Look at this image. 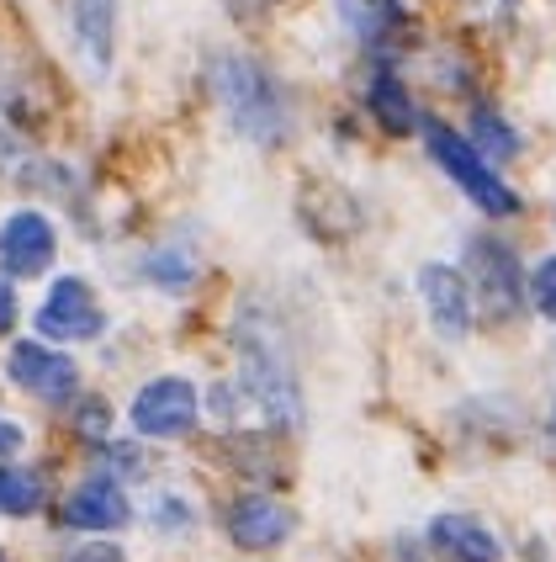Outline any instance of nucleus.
<instances>
[{"label":"nucleus","mask_w":556,"mask_h":562,"mask_svg":"<svg viewBox=\"0 0 556 562\" xmlns=\"http://www.w3.org/2000/svg\"><path fill=\"white\" fill-rule=\"evenodd\" d=\"M234 345H239V382H245V393L265 408L271 425L297 430L303 425V382H297V367L286 356L276 318L260 308V303H249L234 318Z\"/></svg>","instance_id":"nucleus-1"},{"label":"nucleus","mask_w":556,"mask_h":562,"mask_svg":"<svg viewBox=\"0 0 556 562\" xmlns=\"http://www.w3.org/2000/svg\"><path fill=\"white\" fill-rule=\"evenodd\" d=\"M213 95L228 112V123L245 133L249 144H281L292 133V106L281 80L254 64L249 54H217L213 59Z\"/></svg>","instance_id":"nucleus-2"},{"label":"nucleus","mask_w":556,"mask_h":562,"mask_svg":"<svg viewBox=\"0 0 556 562\" xmlns=\"http://www.w3.org/2000/svg\"><path fill=\"white\" fill-rule=\"evenodd\" d=\"M424 144H430V155L434 165L456 181V187L488 213V218H514L520 213V196L509 191V181L493 170V159H483L477 155V144L472 138H462V133H451L445 123H424Z\"/></svg>","instance_id":"nucleus-3"},{"label":"nucleus","mask_w":556,"mask_h":562,"mask_svg":"<svg viewBox=\"0 0 556 562\" xmlns=\"http://www.w3.org/2000/svg\"><path fill=\"white\" fill-rule=\"evenodd\" d=\"M466 277L477 286V303L493 313V318H514L525 308V271H520V255L509 250L493 234H477L466 245Z\"/></svg>","instance_id":"nucleus-4"},{"label":"nucleus","mask_w":556,"mask_h":562,"mask_svg":"<svg viewBox=\"0 0 556 562\" xmlns=\"http://www.w3.org/2000/svg\"><path fill=\"white\" fill-rule=\"evenodd\" d=\"M196 414H202V398L185 376H155L138 387V398L127 408L133 430L149 440H181L196 430Z\"/></svg>","instance_id":"nucleus-5"},{"label":"nucleus","mask_w":556,"mask_h":562,"mask_svg":"<svg viewBox=\"0 0 556 562\" xmlns=\"http://www.w3.org/2000/svg\"><path fill=\"white\" fill-rule=\"evenodd\" d=\"M37 329H43L48 340L80 345V340H95V335L106 329V313L95 308V297H91L86 281L64 277L48 286V297H43V308H37Z\"/></svg>","instance_id":"nucleus-6"},{"label":"nucleus","mask_w":556,"mask_h":562,"mask_svg":"<svg viewBox=\"0 0 556 562\" xmlns=\"http://www.w3.org/2000/svg\"><path fill=\"white\" fill-rule=\"evenodd\" d=\"M419 297H424L434 335L445 345H462L472 335V286H466V277L456 266L424 260L419 266Z\"/></svg>","instance_id":"nucleus-7"},{"label":"nucleus","mask_w":556,"mask_h":562,"mask_svg":"<svg viewBox=\"0 0 556 562\" xmlns=\"http://www.w3.org/2000/svg\"><path fill=\"white\" fill-rule=\"evenodd\" d=\"M5 372L16 387H27L32 398H43V404H64V398H75V387H80V372H75V361L59 356V350H48V345H11V356H5Z\"/></svg>","instance_id":"nucleus-8"},{"label":"nucleus","mask_w":556,"mask_h":562,"mask_svg":"<svg viewBox=\"0 0 556 562\" xmlns=\"http://www.w3.org/2000/svg\"><path fill=\"white\" fill-rule=\"evenodd\" d=\"M54 255H59V234H54V223L43 213L27 207V213H11L0 223V266H5V277H43L54 266Z\"/></svg>","instance_id":"nucleus-9"},{"label":"nucleus","mask_w":556,"mask_h":562,"mask_svg":"<svg viewBox=\"0 0 556 562\" xmlns=\"http://www.w3.org/2000/svg\"><path fill=\"white\" fill-rule=\"evenodd\" d=\"M228 536L245 552H271L292 536V509L276 504L271 494H245V499L228 504Z\"/></svg>","instance_id":"nucleus-10"},{"label":"nucleus","mask_w":556,"mask_h":562,"mask_svg":"<svg viewBox=\"0 0 556 562\" xmlns=\"http://www.w3.org/2000/svg\"><path fill=\"white\" fill-rule=\"evenodd\" d=\"M133 520V504L112 477H91L64 499V526L69 531H123Z\"/></svg>","instance_id":"nucleus-11"},{"label":"nucleus","mask_w":556,"mask_h":562,"mask_svg":"<svg viewBox=\"0 0 556 562\" xmlns=\"http://www.w3.org/2000/svg\"><path fill=\"white\" fill-rule=\"evenodd\" d=\"M69 32H75L80 59L91 64L95 75L112 69V54H117V0H69Z\"/></svg>","instance_id":"nucleus-12"},{"label":"nucleus","mask_w":556,"mask_h":562,"mask_svg":"<svg viewBox=\"0 0 556 562\" xmlns=\"http://www.w3.org/2000/svg\"><path fill=\"white\" fill-rule=\"evenodd\" d=\"M430 547L445 562H503L498 536L472 520V515H434L430 520Z\"/></svg>","instance_id":"nucleus-13"},{"label":"nucleus","mask_w":556,"mask_h":562,"mask_svg":"<svg viewBox=\"0 0 556 562\" xmlns=\"http://www.w3.org/2000/svg\"><path fill=\"white\" fill-rule=\"evenodd\" d=\"M366 106H371V117H376V123L387 127L393 138H402L408 127L419 123V112H413V101H408V91H402V80L393 75V69H382V75L371 80Z\"/></svg>","instance_id":"nucleus-14"},{"label":"nucleus","mask_w":556,"mask_h":562,"mask_svg":"<svg viewBox=\"0 0 556 562\" xmlns=\"http://www.w3.org/2000/svg\"><path fill=\"white\" fill-rule=\"evenodd\" d=\"M48 499V477L37 468H0V515H37Z\"/></svg>","instance_id":"nucleus-15"},{"label":"nucleus","mask_w":556,"mask_h":562,"mask_svg":"<svg viewBox=\"0 0 556 562\" xmlns=\"http://www.w3.org/2000/svg\"><path fill=\"white\" fill-rule=\"evenodd\" d=\"M149 281L164 286V292H185L196 281V255L181 250V245H164V250L149 255Z\"/></svg>","instance_id":"nucleus-16"},{"label":"nucleus","mask_w":556,"mask_h":562,"mask_svg":"<svg viewBox=\"0 0 556 562\" xmlns=\"http://www.w3.org/2000/svg\"><path fill=\"white\" fill-rule=\"evenodd\" d=\"M472 133H477V155L488 159V155H498V159H514L520 155V138H514V127L503 123L498 112H488V106H477L472 112Z\"/></svg>","instance_id":"nucleus-17"},{"label":"nucleus","mask_w":556,"mask_h":562,"mask_svg":"<svg viewBox=\"0 0 556 562\" xmlns=\"http://www.w3.org/2000/svg\"><path fill=\"white\" fill-rule=\"evenodd\" d=\"M525 292H530V303H535V313L556 324V255L535 260V271H530V286H525Z\"/></svg>","instance_id":"nucleus-18"},{"label":"nucleus","mask_w":556,"mask_h":562,"mask_svg":"<svg viewBox=\"0 0 556 562\" xmlns=\"http://www.w3.org/2000/svg\"><path fill=\"white\" fill-rule=\"evenodd\" d=\"M191 520H196V509H191L185 499H170V494H159V499H155V526H159V531L181 536Z\"/></svg>","instance_id":"nucleus-19"},{"label":"nucleus","mask_w":556,"mask_h":562,"mask_svg":"<svg viewBox=\"0 0 556 562\" xmlns=\"http://www.w3.org/2000/svg\"><path fill=\"white\" fill-rule=\"evenodd\" d=\"M64 562H127V558L112 547V541H86V547H75Z\"/></svg>","instance_id":"nucleus-20"},{"label":"nucleus","mask_w":556,"mask_h":562,"mask_svg":"<svg viewBox=\"0 0 556 562\" xmlns=\"http://www.w3.org/2000/svg\"><path fill=\"white\" fill-rule=\"evenodd\" d=\"M16 313H22V303H16V292H11V281L0 277V335L16 324Z\"/></svg>","instance_id":"nucleus-21"},{"label":"nucleus","mask_w":556,"mask_h":562,"mask_svg":"<svg viewBox=\"0 0 556 562\" xmlns=\"http://www.w3.org/2000/svg\"><path fill=\"white\" fill-rule=\"evenodd\" d=\"M22 425H11V419H0V457H11V451H16V446H22Z\"/></svg>","instance_id":"nucleus-22"},{"label":"nucleus","mask_w":556,"mask_h":562,"mask_svg":"<svg viewBox=\"0 0 556 562\" xmlns=\"http://www.w3.org/2000/svg\"><path fill=\"white\" fill-rule=\"evenodd\" d=\"M0 562H5V552H0Z\"/></svg>","instance_id":"nucleus-23"},{"label":"nucleus","mask_w":556,"mask_h":562,"mask_svg":"<svg viewBox=\"0 0 556 562\" xmlns=\"http://www.w3.org/2000/svg\"><path fill=\"white\" fill-rule=\"evenodd\" d=\"M552 430H556V419H552Z\"/></svg>","instance_id":"nucleus-24"}]
</instances>
